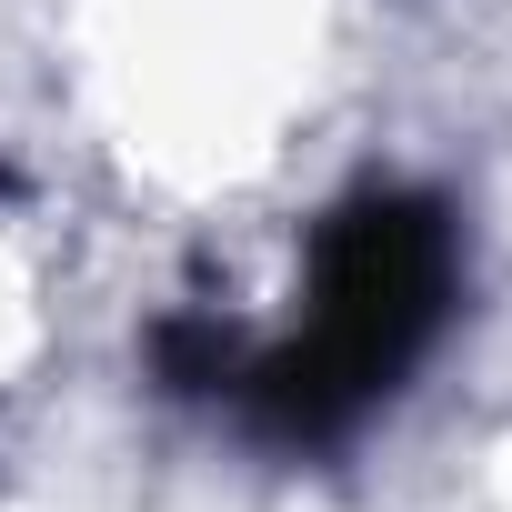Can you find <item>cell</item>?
I'll return each instance as SVG.
<instances>
[{
	"label": "cell",
	"instance_id": "obj_1",
	"mask_svg": "<svg viewBox=\"0 0 512 512\" xmlns=\"http://www.w3.org/2000/svg\"><path fill=\"white\" fill-rule=\"evenodd\" d=\"M462 302V241L452 211L422 191H362L322 221L312 251V332L272 362L231 372L241 412L282 442H332L372 402L402 392V372L432 352V332Z\"/></svg>",
	"mask_w": 512,
	"mask_h": 512
}]
</instances>
